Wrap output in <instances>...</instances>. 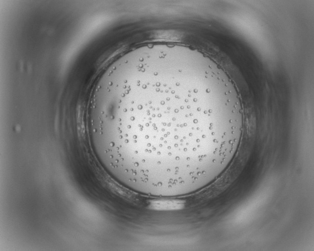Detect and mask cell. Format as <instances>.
<instances>
[{"instance_id":"1","label":"cell","mask_w":314,"mask_h":251,"mask_svg":"<svg viewBox=\"0 0 314 251\" xmlns=\"http://www.w3.org/2000/svg\"><path fill=\"white\" fill-rule=\"evenodd\" d=\"M127 110L134 158L191 182L219 177L240 142L243 118L238 98L228 81L202 69L151 82Z\"/></svg>"},{"instance_id":"2","label":"cell","mask_w":314,"mask_h":251,"mask_svg":"<svg viewBox=\"0 0 314 251\" xmlns=\"http://www.w3.org/2000/svg\"><path fill=\"white\" fill-rule=\"evenodd\" d=\"M152 205L157 209H174L179 208L182 205L179 201L176 200H157L153 202Z\"/></svg>"}]
</instances>
